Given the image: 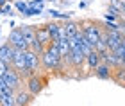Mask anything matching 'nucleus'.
I'll use <instances>...</instances> for the list:
<instances>
[{
    "mask_svg": "<svg viewBox=\"0 0 125 106\" xmlns=\"http://www.w3.org/2000/svg\"><path fill=\"white\" fill-rule=\"evenodd\" d=\"M16 7H18L20 11H27V5H25V4H21V2H18V4H16Z\"/></svg>",
    "mask_w": 125,
    "mask_h": 106,
    "instance_id": "14",
    "label": "nucleus"
},
{
    "mask_svg": "<svg viewBox=\"0 0 125 106\" xmlns=\"http://www.w3.org/2000/svg\"><path fill=\"white\" fill-rule=\"evenodd\" d=\"M66 31V36L68 38H75L79 32H81V22H73V20H66L64 24H62Z\"/></svg>",
    "mask_w": 125,
    "mask_h": 106,
    "instance_id": "10",
    "label": "nucleus"
},
{
    "mask_svg": "<svg viewBox=\"0 0 125 106\" xmlns=\"http://www.w3.org/2000/svg\"><path fill=\"white\" fill-rule=\"evenodd\" d=\"M13 54H14V47L11 45L9 41H5L4 45H0V59H2V61H5V63H11Z\"/></svg>",
    "mask_w": 125,
    "mask_h": 106,
    "instance_id": "11",
    "label": "nucleus"
},
{
    "mask_svg": "<svg viewBox=\"0 0 125 106\" xmlns=\"http://www.w3.org/2000/svg\"><path fill=\"white\" fill-rule=\"evenodd\" d=\"M13 68L18 72V74L23 77V79H27L31 74L29 70H27V65H25V51H20V49H14V54H13V59H11L9 63Z\"/></svg>",
    "mask_w": 125,
    "mask_h": 106,
    "instance_id": "3",
    "label": "nucleus"
},
{
    "mask_svg": "<svg viewBox=\"0 0 125 106\" xmlns=\"http://www.w3.org/2000/svg\"><path fill=\"white\" fill-rule=\"evenodd\" d=\"M36 40H38V43H39L43 49H47V45L52 41V38H50V32H48V29H47V25L36 27Z\"/></svg>",
    "mask_w": 125,
    "mask_h": 106,
    "instance_id": "9",
    "label": "nucleus"
},
{
    "mask_svg": "<svg viewBox=\"0 0 125 106\" xmlns=\"http://www.w3.org/2000/svg\"><path fill=\"white\" fill-rule=\"evenodd\" d=\"M48 85V76H41L38 72V74H32V76H29L25 79V86H27V90H29L34 97L36 95H39L43 90H45V86Z\"/></svg>",
    "mask_w": 125,
    "mask_h": 106,
    "instance_id": "2",
    "label": "nucleus"
},
{
    "mask_svg": "<svg viewBox=\"0 0 125 106\" xmlns=\"http://www.w3.org/2000/svg\"><path fill=\"white\" fill-rule=\"evenodd\" d=\"M93 74H95V77H98V79L107 81V79L113 77V66L109 63H105V61H100V63L96 65V68L93 70Z\"/></svg>",
    "mask_w": 125,
    "mask_h": 106,
    "instance_id": "7",
    "label": "nucleus"
},
{
    "mask_svg": "<svg viewBox=\"0 0 125 106\" xmlns=\"http://www.w3.org/2000/svg\"><path fill=\"white\" fill-rule=\"evenodd\" d=\"M25 65H27V70L29 74H38L39 68H41V56H39L36 51L32 49H27L25 51Z\"/></svg>",
    "mask_w": 125,
    "mask_h": 106,
    "instance_id": "4",
    "label": "nucleus"
},
{
    "mask_svg": "<svg viewBox=\"0 0 125 106\" xmlns=\"http://www.w3.org/2000/svg\"><path fill=\"white\" fill-rule=\"evenodd\" d=\"M81 32L86 36V40L91 43V45H96V43L100 41L102 34H104V31H102V25L98 24V22H93V20L81 22Z\"/></svg>",
    "mask_w": 125,
    "mask_h": 106,
    "instance_id": "1",
    "label": "nucleus"
},
{
    "mask_svg": "<svg viewBox=\"0 0 125 106\" xmlns=\"http://www.w3.org/2000/svg\"><path fill=\"white\" fill-rule=\"evenodd\" d=\"M32 101H34V95H32L29 90L23 92V90L20 88V90L14 92V104H16V106H27V104H31Z\"/></svg>",
    "mask_w": 125,
    "mask_h": 106,
    "instance_id": "8",
    "label": "nucleus"
},
{
    "mask_svg": "<svg viewBox=\"0 0 125 106\" xmlns=\"http://www.w3.org/2000/svg\"><path fill=\"white\" fill-rule=\"evenodd\" d=\"M2 77H4L5 85H7V86H11V88H13L14 92H16V90H20V88H21V83H23V77H21V76H20L18 72H16V70L13 68V66H11V65H9V68L5 70V74H4Z\"/></svg>",
    "mask_w": 125,
    "mask_h": 106,
    "instance_id": "6",
    "label": "nucleus"
},
{
    "mask_svg": "<svg viewBox=\"0 0 125 106\" xmlns=\"http://www.w3.org/2000/svg\"><path fill=\"white\" fill-rule=\"evenodd\" d=\"M100 61H102V59H100V54H98L96 49H93V51L86 56V65H88V68L91 70V74H93V70L96 68V65H98Z\"/></svg>",
    "mask_w": 125,
    "mask_h": 106,
    "instance_id": "12",
    "label": "nucleus"
},
{
    "mask_svg": "<svg viewBox=\"0 0 125 106\" xmlns=\"http://www.w3.org/2000/svg\"><path fill=\"white\" fill-rule=\"evenodd\" d=\"M111 7H115L116 11H120V13H122V5H123V0H111Z\"/></svg>",
    "mask_w": 125,
    "mask_h": 106,
    "instance_id": "13",
    "label": "nucleus"
},
{
    "mask_svg": "<svg viewBox=\"0 0 125 106\" xmlns=\"http://www.w3.org/2000/svg\"><path fill=\"white\" fill-rule=\"evenodd\" d=\"M7 41H9L14 49H20V51H27V49H31L29 41H27L25 38H23V34H21V29H20V27H14V29L9 32Z\"/></svg>",
    "mask_w": 125,
    "mask_h": 106,
    "instance_id": "5",
    "label": "nucleus"
}]
</instances>
